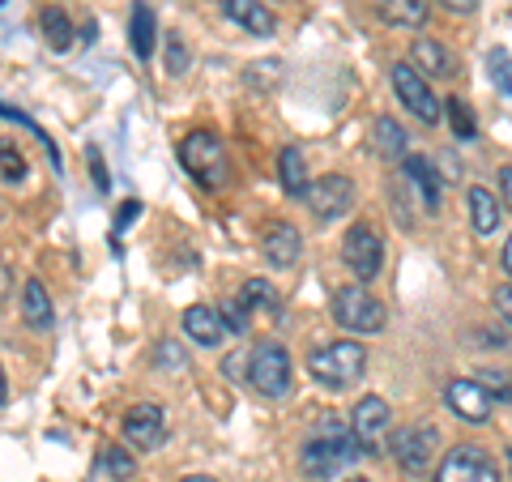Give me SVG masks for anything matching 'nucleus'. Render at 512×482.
I'll return each mask as SVG.
<instances>
[{
  "label": "nucleus",
  "mask_w": 512,
  "mask_h": 482,
  "mask_svg": "<svg viewBox=\"0 0 512 482\" xmlns=\"http://www.w3.org/2000/svg\"><path fill=\"white\" fill-rule=\"evenodd\" d=\"M410 64L423 77H453V60H448V52L436 39H414L410 43Z\"/></svg>",
  "instance_id": "obj_20"
},
{
  "label": "nucleus",
  "mask_w": 512,
  "mask_h": 482,
  "mask_svg": "<svg viewBox=\"0 0 512 482\" xmlns=\"http://www.w3.org/2000/svg\"><path fill=\"white\" fill-rule=\"evenodd\" d=\"M444 401H448V410L470 427H483L491 419V393L478 380H448Z\"/></svg>",
  "instance_id": "obj_12"
},
{
  "label": "nucleus",
  "mask_w": 512,
  "mask_h": 482,
  "mask_svg": "<svg viewBox=\"0 0 512 482\" xmlns=\"http://www.w3.org/2000/svg\"><path fill=\"white\" fill-rule=\"evenodd\" d=\"M303 252V235L291 227V222H269L261 231V256L274 269H291Z\"/></svg>",
  "instance_id": "obj_15"
},
{
  "label": "nucleus",
  "mask_w": 512,
  "mask_h": 482,
  "mask_svg": "<svg viewBox=\"0 0 512 482\" xmlns=\"http://www.w3.org/2000/svg\"><path fill=\"white\" fill-rule=\"evenodd\" d=\"M0 116H5V120H18L22 128H30V133H35V141H43V150H47V154H52V167H56V171L64 167V158H60V150H56V141H52V137H47V133H43V128H39L35 120H30V116H22V111H18V107H9V103H0Z\"/></svg>",
  "instance_id": "obj_28"
},
{
  "label": "nucleus",
  "mask_w": 512,
  "mask_h": 482,
  "mask_svg": "<svg viewBox=\"0 0 512 482\" xmlns=\"http://www.w3.org/2000/svg\"><path fill=\"white\" fill-rule=\"evenodd\" d=\"M508 465H512V448H508Z\"/></svg>",
  "instance_id": "obj_45"
},
{
  "label": "nucleus",
  "mask_w": 512,
  "mask_h": 482,
  "mask_svg": "<svg viewBox=\"0 0 512 482\" xmlns=\"http://www.w3.org/2000/svg\"><path fill=\"white\" fill-rule=\"evenodd\" d=\"M427 0H380V18L393 22V26H410L419 30L427 22Z\"/></svg>",
  "instance_id": "obj_24"
},
{
  "label": "nucleus",
  "mask_w": 512,
  "mask_h": 482,
  "mask_svg": "<svg viewBox=\"0 0 512 482\" xmlns=\"http://www.w3.org/2000/svg\"><path fill=\"white\" fill-rule=\"evenodd\" d=\"M180 482H218V478H210V474H188V478H180Z\"/></svg>",
  "instance_id": "obj_44"
},
{
  "label": "nucleus",
  "mask_w": 512,
  "mask_h": 482,
  "mask_svg": "<svg viewBox=\"0 0 512 482\" xmlns=\"http://www.w3.org/2000/svg\"><path fill=\"white\" fill-rule=\"evenodd\" d=\"M278 180H282V188L291 192V197H308V163H303V150L299 146H286L282 154H278Z\"/></svg>",
  "instance_id": "obj_22"
},
{
  "label": "nucleus",
  "mask_w": 512,
  "mask_h": 482,
  "mask_svg": "<svg viewBox=\"0 0 512 482\" xmlns=\"http://www.w3.org/2000/svg\"><path fill=\"white\" fill-rule=\"evenodd\" d=\"M329 316H333V325L346 329V333H380L384 325H389V316H384V303L367 291L363 282L355 286H342V291H333L329 299Z\"/></svg>",
  "instance_id": "obj_3"
},
{
  "label": "nucleus",
  "mask_w": 512,
  "mask_h": 482,
  "mask_svg": "<svg viewBox=\"0 0 512 482\" xmlns=\"http://www.w3.org/2000/svg\"><path fill=\"white\" fill-rule=\"evenodd\" d=\"M367 367V350L359 342H329V346H316L308 355V372L316 384L325 389H346L355 384Z\"/></svg>",
  "instance_id": "obj_4"
},
{
  "label": "nucleus",
  "mask_w": 512,
  "mask_h": 482,
  "mask_svg": "<svg viewBox=\"0 0 512 482\" xmlns=\"http://www.w3.org/2000/svg\"><path fill=\"white\" fill-rule=\"evenodd\" d=\"M487 64H491V82L512 99V56L504 52V47H495V52L487 56Z\"/></svg>",
  "instance_id": "obj_32"
},
{
  "label": "nucleus",
  "mask_w": 512,
  "mask_h": 482,
  "mask_svg": "<svg viewBox=\"0 0 512 482\" xmlns=\"http://www.w3.org/2000/svg\"><path fill=\"white\" fill-rule=\"evenodd\" d=\"M0 180H9V184L26 180V158L13 141H0Z\"/></svg>",
  "instance_id": "obj_29"
},
{
  "label": "nucleus",
  "mask_w": 512,
  "mask_h": 482,
  "mask_svg": "<svg viewBox=\"0 0 512 482\" xmlns=\"http://www.w3.org/2000/svg\"><path fill=\"white\" fill-rule=\"evenodd\" d=\"M175 154H180L184 171L201 188L214 192V188L227 184V150H222V137L210 133V128H192V133H184L180 146H175Z\"/></svg>",
  "instance_id": "obj_2"
},
{
  "label": "nucleus",
  "mask_w": 512,
  "mask_h": 482,
  "mask_svg": "<svg viewBox=\"0 0 512 482\" xmlns=\"http://www.w3.org/2000/svg\"><path fill=\"white\" fill-rule=\"evenodd\" d=\"M436 482H500V470H495L487 448L457 444V448H448L444 453L440 470H436Z\"/></svg>",
  "instance_id": "obj_7"
},
{
  "label": "nucleus",
  "mask_w": 512,
  "mask_h": 482,
  "mask_svg": "<svg viewBox=\"0 0 512 482\" xmlns=\"http://www.w3.org/2000/svg\"><path fill=\"white\" fill-rule=\"evenodd\" d=\"M9 286H13V278H9V265L0 261V308H5V299H9Z\"/></svg>",
  "instance_id": "obj_41"
},
{
  "label": "nucleus",
  "mask_w": 512,
  "mask_h": 482,
  "mask_svg": "<svg viewBox=\"0 0 512 482\" xmlns=\"http://www.w3.org/2000/svg\"><path fill=\"white\" fill-rule=\"evenodd\" d=\"M308 210L316 214V218H325V222H333V218H342L350 205H355V184H350V175H320V180L308 188Z\"/></svg>",
  "instance_id": "obj_11"
},
{
  "label": "nucleus",
  "mask_w": 512,
  "mask_h": 482,
  "mask_svg": "<svg viewBox=\"0 0 512 482\" xmlns=\"http://www.w3.org/2000/svg\"><path fill=\"white\" fill-rule=\"evenodd\" d=\"M248 384L261 397H286L295 384V363L286 355V346L278 342H261L248 355Z\"/></svg>",
  "instance_id": "obj_5"
},
{
  "label": "nucleus",
  "mask_w": 512,
  "mask_h": 482,
  "mask_svg": "<svg viewBox=\"0 0 512 482\" xmlns=\"http://www.w3.org/2000/svg\"><path fill=\"white\" fill-rule=\"evenodd\" d=\"M278 73H282V60H256V64H248V86L274 90L278 86Z\"/></svg>",
  "instance_id": "obj_31"
},
{
  "label": "nucleus",
  "mask_w": 512,
  "mask_h": 482,
  "mask_svg": "<svg viewBox=\"0 0 512 482\" xmlns=\"http://www.w3.org/2000/svg\"><path fill=\"white\" fill-rule=\"evenodd\" d=\"M500 197H504V210L512 214V167L500 171Z\"/></svg>",
  "instance_id": "obj_39"
},
{
  "label": "nucleus",
  "mask_w": 512,
  "mask_h": 482,
  "mask_svg": "<svg viewBox=\"0 0 512 482\" xmlns=\"http://www.w3.org/2000/svg\"><path fill=\"white\" fill-rule=\"evenodd\" d=\"M436 444H440V431L436 427H431V423H414V427L393 431V444L389 448H393V457H397V465H402L406 474L423 478L431 457H436Z\"/></svg>",
  "instance_id": "obj_8"
},
{
  "label": "nucleus",
  "mask_w": 512,
  "mask_h": 482,
  "mask_svg": "<svg viewBox=\"0 0 512 482\" xmlns=\"http://www.w3.org/2000/svg\"><path fill=\"white\" fill-rule=\"evenodd\" d=\"M389 77H393V94L402 99V107L410 111V116H419L423 124H436L440 116H444V107L436 103V94H431V86H427V77L414 69V64H393L389 69Z\"/></svg>",
  "instance_id": "obj_6"
},
{
  "label": "nucleus",
  "mask_w": 512,
  "mask_h": 482,
  "mask_svg": "<svg viewBox=\"0 0 512 482\" xmlns=\"http://www.w3.org/2000/svg\"><path fill=\"white\" fill-rule=\"evenodd\" d=\"M124 440L141 448V453H154V448H163L167 440V410L154 406V401H141L124 414Z\"/></svg>",
  "instance_id": "obj_10"
},
{
  "label": "nucleus",
  "mask_w": 512,
  "mask_h": 482,
  "mask_svg": "<svg viewBox=\"0 0 512 482\" xmlns=\"http://www.w3.org/2000/svg\"><path fill=\"white\" fill-rule=\"evenodd\" d=\"M180 363H184V355H180V346H175V342L158 346V367H180Z\"/></svg>",
  "instance_id": "obj_36"
},
{
  "label": "nucleus",
  "mask_w": 512,
  "mask_h": 482,
  "mask_svg": "<svg viewBox=\"0 0 512 482\" xmlns=\"http://www.w3.org/2000/svg\"><path fill=\"white\" fill-rule=\"evenodd\" d=\"M389 419H393V410H389V401L384 397H363L355 410H350V431L359 436L363 444V453H376V440L389 431Z\"/></svg>",
  "instance_id": "obj_13"
},
{
  "label": "nucleus",
  "mask_w": 512,
  "mask_h": 482,
  "mask_svg": "<svg viewBox=\"0 0 512 482\" xmlns=\"http://www.w3.org/2000/svg\"><path fill=\"white\" fill-rule=\"evenodd\" d=\"M444 116H448V124H453V137H457V141H474V137H478V124H474L470 103L448 99V103H444Z\"/></svg>",
  "instance_id": "obj_27"
},
{
  "label": "nucleus",
  "mask_w": 512,
  "mask_h": 482,
  "mask_svg": "<svg viewBox=\"0 0 512 482\" xmlns=\"http://www.w3.org/2000/svg\"><path fill=\"white\" fill-rule=\"evenodd\" d=\"M436 5H444L448 13H474L478 0H436Z\"/></svg>",
  "instance_id": "obj_40"
},
{
  "label": "nucleus",
  "mask_w": 512,
  "mask_h": 482,
  "mask_svg": "<svg viewBox=\"0 0 512 482\" xmlns=\"http://www.w3.org/2000/svg\"><path fill=\"white\" fill-rule=\"evenodd\" d=\"M350 482H367V478H350Z\"/></svg>",
  "instance_id": "obj_46"
},
{
  "label": "nucleus",
  "mask_w": 512,
  "mask_h": 482,
  "mask_svg": "<svg viewBox=\"0 0 512 482\" xmlns=\"http://www.w3.org/2000/svg\"><path fill=\"white\" fill-rule=\"evenodd\" d=\"M239 303H244L248 312H278V291L265 278H252V282H244V291H239Z\"/></svg>",
  "instance_id": "obj_26"
},
{
  "label": "nucleus",
  "mask_w": 512,
  "mask_h": 482,
  "mask_svg": "<svg viewBox=\"0 0 512 482\" xmlns=\"http://www.w3.org/2000/svg\"><path fill=\"white\" fill-rule=\"evenodd\" d=\"M154 39H158L154 9L146 5V0H137L133 13H128V43H133V56L137 60H150L154 56Z\"/></svg>",
  "instance_id": "obj_17"
},
{
  "label": "nucleus",
  "mask_w": 512,
  "mask_h": 482,
  "mask_svg": "<svg viewBox=\"0 0 512 482\" xmlns=\"http://www.w3.org/2000/svg\"><path fill=\"white\" fill-rule=\"evenodd\" d=\"M359 453H363V444H359L355 431H350L342 419H325L320 423V436H312L308 444H303L299 470L312 482H329L342 470H350V465L359 461Z\"/></svg>",
  "instance_id": "obj_1"
},
{
  "label": "nucleus",
  "mask_w": 512,
  "mask_h": 482,
  "mask_svg": "<svg viewBox=\"0 0 512 482\" xmlns=\"http://www.w3.org/2000/svg\"><path fill=\"white\" fill-rule=\"evenodd\" d=\"M184 333L192 337L197 346H222V337H227V320H222V312L205 308V303H192V308L184 312Z\"/></svg>",
  "instance_id": "obj_16"
},
{
  "label": "nucleus",
  "mask_w": 512,
  "mask_h": 482,
  "mask_svg": "<svg viewBox=\"0 0 512 482\" xmlns=\"http://www.w3.org/2000/svg\"><path fill=\"white\" fill-rule=\"evenodd\" d=\"M372 150L380 154V158H406V150H410V137H406V128L397 124L393 116H380L376 124H372Z\"/></svg>",
  "instance_id": "obj_21"
},
{
  "label": "nucleus",
  "mask_w": 512,
  "mask_h": 482,
  "mask_svg": "<svg viewBox=\"0 0 512 482\" xmlns=\"http://www.w3.org/2000/svg\"><path fill=\"white\" fill-rule=\"evenodd\" d=\"M137 214H141V201H124V205H120V214H116V231H124Z\"/></svg>",
  "instance_id": "obj_37"
},
{
  "label": "nucleus",
  "mask_w": 512,
  "mask_h": 482,
  "mask_svg": "<svg viewBox=\"0 0 512 482\" xmlns=\"http://www.w3.org/2000/svg\"><path fill=\"white\" fill-rule=\"evenodd\" d=\"M222 312H227V316H222V320H227V329H235V333H244L248 329V308H244V303H227V308H222Z\"/></svg>",
  "instance_id": "obj_35"
},
{
  "label": "nucleus",
  "mask_w": 512,
  "mask_h": 482,
  "mask_svg": "<svg viewBox=\"0 0 512 482\" xmlns=\"http://www.w3.org/2000/svg\"><path fill=\"white\" fill-rule=\"evenodd\" d=\"M103 465L111 470V478H120V482H128L137 474V465H133V457H128L124 448H103Z\"/></svg>",
  "instance_id": "obj_33"
},
{
  "label": "nucleus",
  "mask_w": 512,
  "mask_h": 482,
  "mask_svg": "<svg viewBox=\"0 0 512 482\" xmlns=\"http://www.w3.org/2000/svg\"><path fill=\"white\" fill-rule=\"evenodd\" d=\"M86 154H90V171H94V188H99V192H107V188H111V180H107V167H103V154H99V150H94V146H90Z\"/></svg>",
  "instance_id": "obj_34"
},
{
  "label": "nucleus",
  "mask_w": 512,
  "mask_h": 482,
  "mask_svg": "<svg viewBox=\"0 0 512 482\" xmlns=\"http://www.w3.org/2000/svg\"><path fill=\"white\" fill-rule=\"evenodd\" d=\"M402 184L414 188L423 214H440V175H436V167H431L427 158H419V154L402 158Z\"/></svg>",
  "instance_id": "obj_14"
},
{
  "label": "nucleus",
  "mask_w": 512,
  "mask_h": 482,
  "mask_svg": "<svg viewBox=\"0 0 512 482\" xmlns=\"http://www.w3.org/2000/svg\"><path fill=\"white\" fill-rule=\"evenodd\" d=\"M39 26H43V43L52 47V52H69V47H73V39H77V30H73V22H69V13H64L60 5L43 9Z\"/></svg>",
  "instance_id": "obj_23"
},
{
  "label": "nucleus",
  "mask_w": 512,
  "mask_h": 482,
  "mask_svg": "<svg viewBox=\"0 0 512 482\" xmlns=\"http://www.w3.org/2000/svg\"><path fill=\"white\" fill-rule=\"evenodd\" d=\"M9 401V380H5V367H0V406Z\"/></svg>",
  "instance_id": "obj_42"
},
{
  "label": "nucleus",
  "mask_w": 512,
  "mask_h": 482,
  "mask_svg": "<svg viewBox=\"0 0 512 482\" xmlns=\"http://www.w3.org/2000/svg\"><path fill=\"white\" fill-rule=\"evenodd\" d=\"M222 13H227L231 22H239L248 30V35H274V13H269L265 5H256V0H222Z\"/></svg>",
  "instance_id": "obj_18"
},
{
  "label": "nucleus",
  "mask_w": 512,
  "mask_h": 482,
  "mask_svg": "<svg viewBox=\"0 0 512 482\" xmlns=\"http://www.w3.org/2000/svg\"><path fill=\"white\" fill-rule=\"evenodd\" d=\"M22 320L30 329H52V320H56L52 295H47V286L39 278H26V286H22Z\"/></svg>",
  "instance_id": "obj_19"
},
{
  "label": "nucleus",
  "mask_w": 512,
  "mask_h": 482,
  "mask_svg": "<svg viewBox=\"0 0 512 482\" xmlns=\"http://www.w3.org/2000/svg\"><path fill=\"white\" fill-rule=\"evenodd\" d=\"M504 273H508V278H512V239H508V244H504Z\"/></svg>",
  "instance_id": "obj_43"
},
{
  "label": "nucleus",
  "mask_w": 512,
  "mask_h": 482,
  "mask_svg": "<svg viewBox=\"0 0 512 482\" xmlns=\"http://www.w3.org/2000/svg\"><path fill=\"white\" fill-rule=\"evenodd\" d=\"M495 308H500V316L512 325V286H500V291H495Z\"/></svg>",
  "instance_id": "obj_38"
},
{
  "label": "nucleus",
  "mask_w": 512,
  "mask_h": 482,
  "mask_svg": "<svg viewBox=\"0 0 512 482\" xmlns=\"http://www.w3.org/2000/svg\"><path fill=\"white\" fill-rule=\"evenodd\" d=\"M470 222L478 235H495V227H500V210H495V197L487 188H470Z\"/></svg>",
  "instance_id": "obj_25"
},
{
  "label": "nucleus",
  "mask_w": 512,
  "mask_h": 482,
  "mask_svg": "<svg viewBox=\"0 0 512 482\" xmlns=\"http://www.w3.org/2000/svg\"><path fill=\"white\" fill-rule=\"evenodd\" d=\"M342 261H346V269L355 273L359 282H367V278H376V273H380L384 244H380V235L367 227V222H355V227L346 231V239H342Z\"/></svg>",
  "instance_id": "obj_9"
},
{
  "label": "nucleus",
  "mask_w": 512,
  "mask_h": 482,
  "mask_svg": "<svg viewBox=\"0 0 512 482\" xmlns=\"http://www.w3.org/2000/svg\"><path fill=\"white\" fill-rule=\"evenodd\" d=\"M163 60H167V73H171V77H184V73H188V64H192L188 47H184V39L175 35V30L163 39Z\"/></svg>",
  "instance_id": "obj_30"
}]
</instances>
